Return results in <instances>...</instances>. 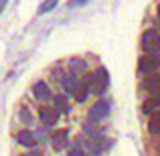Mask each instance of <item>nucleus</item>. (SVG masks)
<instances>
[{
  "label": "nucleus",
  "instance_id": "obj_5",
  "mask_svg": "<svg viewBox=\"0 0 160 156\" xmlns=\"http://www.w3.org/2000/svg\"><path fill=\"white\" fill-rule=\"evenodd\" d=\"M14 140L18 142L20 146H24V148H32V146L37 144V138H35V134H32L31 130H20V132L14 136Z\"/></svg>",
  "mask_w": 160,
  "mask_h": 156
},
{
  "label": "nucleus",
  "instance_id": "obj_1",
  "mask_svg": "<svg viewBox=\"0 0 160 156\" xmlns=\"http://www.w3.org/2000/svg\"><path fill=\"white\" fill-rule=\"evenodd\" d=\"M85 81H87V85H89V91H93L95 95H102L109 85V75L103 67H99V69L95 71L93 75H89Z\"/></svg>",
  "mask_w": 160,
  "mask_h": 156
},
{
  "label": "nucleus",
  "instance_id": "obj_8",
  "mask_svg": "<svg viewBox=\"0 0 160 156\" xmlns=\"http://www.w3.org/2000/svg\"><path fill=\"white\" fill-rule=\"evenodd\" d=\"M142 89H144V91H150V93H156V91H160V75L146 77V81L142 83Z\"/></svg>",
  "mask_w": 160,
  "mask_h": 156
},
{
  "label": "nucleus",
  "instance_id": "obj_19",
  "mask_svg": "<svg viewBox=\"0 0 160 156\" xmlns=\"http://www.w3.org/2000/svg\"><path fill=\"white\" fill-rule=\"evenodd\" d=\"M67 156H87V154L83 152L81 148H71V150H69V154H67Z\"/></svg>",
  "mask_w": 160,
  "mask_h": 156
},
{
  "label": "nucleus",
  "instance_id": "obj_15",
  "mask_svg": "<svg viewBox=\"0 0 160 156\" xmlns=\"http://www.w3.org/2000/svg\"><path fill=\"white\" fill-rule=\"evenodd\" d=\"M57 4H59V0H45V2L39 6L37 14H47V12H51L53 8H57Z\"/></svg>",
  "mask_w": 160,
  "mask_h": 156
},
{
  "label": "nucleus",
  "instance_id": "obj_6",
  "mask_svg": "<svg viewBox=\"0 0 160 156\" xmlns=\"http://www.w3.org/2000/svg\"><path fill=\"white\" fill-rule=\"evenodd\" d=\"M39 118H41V122H43L45 126H55L57 120H59V112L55 108H43L39 112Z\"/></svg>",
  "mask_w": 160,
  "mask_h": 156
},
{
  "label": "nucleus",
  "instance_id": "obj_2",
  "mask_svg": "<svg viewBox=\"0 0 160 156\" xmlns=\"http://www.w3.org/2000/svg\"><path fill=\"white\" fill-rule=\"evenodd\" d=\"M160 49V33L156 28H148L142 35V51L146 53H154Z\"/></svg>",
  "mask_w": 160,
  "mask_h": 156
},
{
  "label": "nucleus",
  "instance_id": "obj_22",
  "mask_svg": "<svg viewBox=\"0 0 160 156\" xmlns=\"http://www.w3.org/2000/svg\"><path fill=\"white\" fill-rule=\"evenodd\" d=\"M158 152H160V150H158Z\"/></svg>",
  "mask_w": 160,
  "mask_h": 156
},
{
  "label": "nucleus",
  "instance_id": "obj_10",
  "mask_svg": "<svg viewBox=\"0 0 160 156\" xmlns=\"http://www.w3.org/2000/svg\"><path fill=\"white\" fill-rule=\"evenodd\" d=\"M87 93H89V85H87V81H79L77 87H75V91H73L75 99H77V102H85Z\"/></svg>",
  "mask_w": 160,
  "mask_h": 156
},
{
  "label": "nucleus",
  "instance_id": "obj_9",
  "mask_svg": "<svg viewBox=\"0 0 160 156\" xmlns=\"http://www.w3.org/2000/svg\"><path fill=\"white\" fill-rule=\"evenodd\" d=\"M77 83H79L77 81V75H73V73H69V77L65 75V77L61 79V85H63V89H65L67 93H73L75 87H77Z\"/></svg>",
  "mask_w": 160,
  "mask_h": 156
},
{
  "label": "nucleus",
  "instance_id": "obj_21",
  "mask_svg": "<svg viewBox=\"0 0 160 156\" xmlns=\"http://www.w3.org/2000/svg\"><path fill=\"white\" fill-rule=\"evenodd\" d=\"M156 14H158V20H160V4H158V10H156Z\"/></svg>",
  "mask_w": 160,
  "mask_h": 156
},
{
  "label": "nucleus",
  "instance_id": "obj_4",
  "mask_svg": "<svg viewBox=\"0 0 160 156\" xmlns=\"http://www.w3.org/2000/svg\"><path fill=\"white\" fill-rule=\"evenodd\" d=\"M32 93H35V98L41 99V102H49V99H51V87L45 81H37L35 85H32Z\"/></svg>",
  "mask_w": 160,
  "mask_h": 156
},
{
  "label": "nucleus",
  "instance_id": "obj_11",
  "mask_svg": "<svg viewBox=\"0 0 160 156\" xmlns=\"http://www.w3.org/2000/svg\"><path fill=\"white\" fill-rule=\"evenodd\" d=\"M148 132H150V134H160V112L150 113V120H148Z\"/></svg>",
  "mask_w": 160,
  "mask_h": 156
},
{
  "label": "nucleus",
  "instance_id": "obj_17",
  "mask_svg": "<svg viewBox=\"0 0 160 156\" xmlns=\"http://www.w3.org/2000/svg\"><path fill=\"white\" fill-rule=\"evenodd\" d=\"M18 116H20V120H22L24 124H31V122H32V118H31V113H28V109H27V108H20Z\"/></svg>",
  "mask_w": 160,
  "mask_h": 156
},
{
  "label": "nucleus",
  "instance_id": "obj_18",
  "mask_svg": "<svg viewBox=\"0 0 160 156\" xmlns=\"http://www.w3.org/2000/svg\"><path fill=\"white\" fill-rule=\"evenodd\" d=\"M89 0H69V4L67 6L69 8H79V6H83V4H87Z\"/></svg>",
  "mask_w": 160,
  "mask_h": 156
},
{
  "label": "nucleus",
  "instance_id": "obj_16",
  "mask_svg": "<svg viewBox=\"0 0 160 156\" xmlns=\"http://www.w3.org/2000/svg\"><path fill=\"white\" fill-rule=\"evenodd\" d=\"M150 69H154L152 63H150V59L148 57H142L140 61H138V71H140V73H146V71H150Z\"/></svg>",
  "mask_w": 160,
  "mask_h": 156
},
{
  "label": "nucleus",
  "instance_id": "obj_7",
  "mask_svg": "<svg viewBox=\"0 0 160 156\" xmlns=\"http://www.w3.org/2000/svg\"><path fill=\"white\" fill-rule=\"evenodd\" d=\"M51 142L55 146V150H63L69 142V132L67 130H57V132L51 134Z\"/></svg>",
  "mask_w": 160,
  "mask_h": 156
},
{
  "label": "nucleus",
  "instance_id": "obj_13",
  "mask_svg": "<svg viewBox=\"0 0 160 156\" xmlns=\"http://www.w3.org/2000/svg\"><path fill=\"white\" fill-rule=\"evenodd\" d=\"M53 103H55V109H57L59 113H67V112H69V103H67L65 95H55Z\"/></svg>",
  "mask_w": 160,
  "mask_h": 156
},
{
  "label": "nucleus",
  "instance_id": "obj_20",
  "mask_svg": "<svg viewBox=\"0 0 160 156\" xmlns=\"http://www.w3.org/2000/svg\"><path fill=\"white\" fill-rule=\"evenodd\" d=\"M4 6H6V0H0V14H2V10H4Z\"/></svg>",
  "mask_w": 160,
  "mask_h": 156
},
{
  "label": "nucleus",
  "instance_id": "obj_3",
  "mask_svg": "<svg viewBox=\"0 0 160 156\" xmlns=\"http://www.w3.org/2000/svg\"><path fill=\"white\" fill-rule=\"evenodd\" d=\"M108 116H109V103L106 102V99H99V102H95L93 105H91L89 113H87V120H89L91 124H95V122L106 120Z\"/></svg>",
  "mask_w": 160,
  "mask_h": 156
},
{
  "label": "nucleus",
  "instance_id": "obj_12",
  "mask_svg": "<svg viewBox=\"0 0 160 156\" xmlns=\"http://www.w3.org/2000/svg\"><path fill=\"white\" fill-rule=\"evenodd\" d=\"M85 69H87V65H85V61H81V59H71L69 61V71L73 75L85 73Z\"/></svg>",
  "mask_w": 160,
  "mask_h": 156
},
{
  "label": "nucleus",
  "instance_id": "obj_14",
  "mask_svg": "<svg viewBox=\"0 0 160 156\" xmlns=\"http://www.w3.org/2000/svg\"><path fill=\"white\" fill-rule=\"evenodd\" d=\"M158 105H160V98H150L148 102H146L144 105H142V112H144V113H148V116H150V113H154V112L158 109Z\"/></svg>",
  "mask_w": 160,
  "mask_h": 156
}]
</instances>
